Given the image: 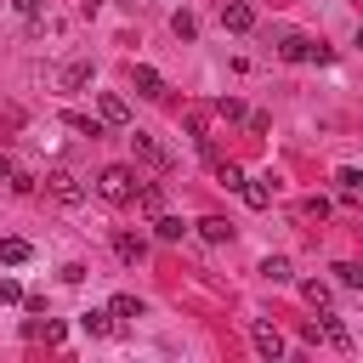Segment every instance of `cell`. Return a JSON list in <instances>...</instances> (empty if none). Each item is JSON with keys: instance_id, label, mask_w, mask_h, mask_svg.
I'll return each mask as SVG.
<instances>
[{"instance_id": "cell-25", "label": "cell", "mask_w": 363, "mask_h": 363, "mask_svg": "<svg viewBox=\"0 0 363 363\" xmlns=\"http://www.w3.org/2000/svg\"><path fill=\"white\" fill-rule=\"evenodd\" d=\"M301 295H306V301H312V306H318V312H323V306H329V301H335V295H329V289H323V284H301Z\"/></svg>"}, {"instance_id": "cell-21", "label": "cell", "mask_w": 363, "mask_h": 363, "mask_svg": "<svg viewBox=\"0 0 363 363\" xmlns=\"http://www.w3.org/2000/svg\"><path fill=\"white\" fill-rule=\"evenodd\" d=\"M108 312H113V318H142V301H136V295H113Z\"/></svg>"}, {"instance_id": "cell-6", "label": "cell", "mask_w": 363, "mask_h": 363, "mask_svg": "<svg viewBox=\"0 0 363 363\" xmlns=\"http://www.w3.org/2000/svg\"><path fill=\"white\" fill-rule=\"evenodd\" d=\"M221 28H233V34H250V28H255V11H250V0H221Z\"/></svg>"}, {"instance_id": "cell-23", "label": "cell", "mask_w": 363, "mask_h": 363, "mask_svg": "<svg viewBox=\"0 0 363 363\" xmlns=\"http://www.w3.org/2000/svg\"><path fill=\"white\" fill-rule=\"evenodd\" d=\"M170 28H176V40H193V34H199V23H193L187 11H176V17H170Z\"/></svg>"}, {"instance_id": "cell-14", "label": "cell", "mask_w": 363, "mask_h": 363, "mask_svg": "<svg viewBox=\"0 0 363 363\" xmlns=\"http://www.w3.org/2000/svg\"><path fill=\"white\" fill-rule=\"evenodd\" d=\"M153 233H159L164 244H176V238H182L187 227H182V216H164V210H159V216H153Z\"/></svg>"}, {"instance_id": "cell-26", "label": "cell", "mask_w": 363, "mask_h": 363, "mask_svg": "<svg viewBox=\"0 0 363 363\" xmlns=\"http://www.w3.org/2000/svg\"><path fill=\"white\" fill-rule=\"evenodd\" d=\"M216 113H221V119H244V102H238V96H221Z\"/></svg>"}, {"instance_id": "cell-4", "label": "cell", "mask_w": 363, "mask_h": 363, "mask_svg": "<svg viewBox=\"0 0 363 363\" xmlns=\"http://www.w3.org/2000/svg\"><path fill=\"white\" fill-rule=\"evenodd\" d=\"M45 193H51L57 204H79V199H85V187H79L68 170H51V176H45Z\"/></svg>"}, {"instance_id": "cell-7", "label": "cell", "mask_w": 363, "mask_h": 363, "mask_svg": "<svg viewBox=\"0 0 363 363\" xmlns=\"http://www.w3.org/2000/svg\"><path fill=\"white\" fill-rule=\"evenodd\" d=\"M130 85H136V96H164L159 68H147V62H130Z\"/></svg>"}, {"instance_id": "cell-8", "label": "cell", "mask_w": 363, "mask_h": 363, "mask_svg": "<svg viewBox=\"0 0 363 363\" xmlns=\"http://www.w3.org/2000/svg\"><path fill=\"white\" fill-rule=\"evenodd\" d=\"M238 193H244V204H250V210H267V204H272V182H267V176H244V182H238Z\"/></svg>"}, {"instance_id": "cell-20", "label": "cell", "mask_w": 363, "mask_h": 363, "mask_svg": "<svg viewBox=\"0 0 363 363\" xmlns=\"http://www.w3.org/2000/svg\"><path fill=\"white\" fill-rule=\"evenodd\" d=\"M85 79H91V62H68L62 68V91H79Z\"/></svg>"}, {"instance_id": "cell-5", "label": "cell", "mask_w": 363, "mask_h": 363, "mask_svg": "<svg viewBox=\"0 0 363 363\" xmlns=\"http://www.w3.org/2000/svg\"><path fill=\"white\" fill-rule=\"evenodd\" d=\"M250 340H255V352H261L267 363H278V357H284V335H278L272 323H250Z\"/></svg>"}, {"instance_id": "cell-1", "label": "cell", "mask_w": 363, "mask_h": 363, "mask_svg": "<svg viewBox=\"0 0 363 363\" xmlns=\"http://www.w3.org/2000/svg\"><path fill=\"white\" fill-rule=\"evenodd\" d=\"M96 193L113 199V204H130V193H136V170H130V164H108V170L96 176Z\"/></svg>"}, {"instance_id": "cell-19", "label": "cell", "mask_w": 363, "mask_h": 363, "mask_svg": "<svg viewBox=\"0 0 363 363\" xmlns=\"http://www.w3.org/2000/svg\"><path fill=\"white\" fill-rule=\"evenodd\" d=\"M323 335H329V340H335V346H340V352H346V346H352V335H346V323H340V318H335V312H329V306H323Z\"/></svg>"}, {"instance_id": "cell-2", "label": "cell", "mask_w": 363, "mask_h": 363, "mask_svg": "<svg viewBox=\"0 0 363 363\" xmlns=\"http://www.w3.org/2000/svg\"><path fill=\"white\" fill-rule=\"evenodd\" d=\"M284 62H329V45H318V40H306V34H284Z\"/></svg>"}, {"instance_id": "cell-16", "label": "cell", "mask_w": 363, "mask_h": 363, "mask_svg": "<svg viewBox=\"0 0 363 363\" xmlns=\"http://www.w3.org/2000/svg\"><path fill=\"white\" fill-rule=\"evenodd\" d=\"M28 255H34V250H28L23 238H0V261H6V267H23Z\"/></svg>"}, {"instance_id": "cell-17", "label": "cell", "mask_w": 363, "mask_h": 363, "mask_svg": "<svg viewBox=\"0 0 363 363\" xmlns=\"http://www.w3.org/2000/svg\"><path fill=\"white\" fill-rule=\"evenodd\" d=\"M79 329H85V335H113L119 323H113V312H85V318H79Z\"/></svg>"}, {"instance_id": "cell-15", "label": "cell", "mask_w": 363, "mask_h": 363, "mask_svg": "<svg viewBox=\"0 0 363 363\" xmlns=\"http://www.w3.org/2000/svg\"><path fill=\"white\" fill-rule=\"evenodd\" d=\"M199 233H204L210 244H227V238H233V221H221V216H204V221H199Z\"/></svg>"}, {"instance_id": "cell-24", "label": "cell", "mask_w": 363, "mask_h": 363, "mask_svg": "<svg viewBox=\"0 0 363 363\" xmlns=\"http://www.w3.org/2000/svg\"><path fill=\"white\" fill-rule=\"evenodd\" d=\"M68 125L85 130V136H102V119H91V113H68Z\"/></svg>"}, {"instance_id": "cell-10", "label": "cell", "mask_w": 363, "mask_h": 363, "mask_svg": "<svg viewBox=\"0 0 363 363\" xmlns=\"http://www.w3.org/2000/svg\"><path fill=\"white\" fill-rule=\"evenodd\" d=\"M113 255H119V261H125V267H136V261H142V255H147V244H142V238H136V233H113Z\"/></svg>"}, {"instance_id": "cell-3", "label": "cell", "mask_w": 363, "mask_h": 363, "mask_svg": "<svg viewBox=\"0 0 363 363\" xmlns=\"http://www.w3.org/2000/svg\"><path fill=\"white\" fill-rule=\"evenodd\" d=\"M96 119H102V125H119V130H125V125H130V102H125L119 91H102V102H96Z\"/></svg>"}, {"instance_id": "cell-9", "label": "cell", "mask_w": 363, "mask_h": 363, "mask_svg": "<svg viewBox=\"0 0 363 363\" xmlns=\"http://www.w3.org/2000/svg\"><path fill=\"white\" fill-rule=\"evenodd\" d=\"M130 147H136V159H147V164H170V153H164L147 130H130Z\"/></svg>"}, {"instance_id": "cell-22", "label": "cell", "mask_w": 363, "mask_h": 363, "mask_svg": "<svg viewBox=\"0 0 363 363\" xmlns=\"http://www.w3.org/2000/svg\"><path fill=\"white\" fill-rule=\"evenodd\" d=\"M335 278H340L346 289H357V284H363V267H357V261H340V267H335Z\"/></svg>"}, {"instance_id": "cell-27", "label": "cell", "mask_w": 363, "mask_h": 363, "mask_svg": "<svg viewBox=\"0 0 363 363\" xmlns=\"http://www.w3.org/2000/svg\"><path fill=\"white\" fill-rule=\"evenodd\" d=\"M216 182H221V187H238L244 170H238V164H216Z\"/></svg>"}, {"instance_id": "cell-29", "label": "cell", "mask_w": 363, "mask_h": 363, "mask_svg": "<svg viewBox=\"0 0 363 363\" xmlns=\"http://www.w3.org/2000/svg\"><path fill=\"white\" fill-rule=\"evenodd\" d=\"M6 176H11V159H6V153H0V182H6Z\"/></svg>"}, {"instance_id": "cell-12", "label": "cell", "mask_w": 363, "mask_h": 363, "mask_svg": "<svg viewBox=\"0 0 363 363\" xmlns=\"http://www.w3.org/2000/svg\"><path fill=\"white\" fill-rule=\"evenodd\" d=\"M261 278H267V284H289V278H295V267H289L284 255H267V261H261Z\"/></svg>"}, {"instance_id": "cell-18", "label": "cell", "mask_w": 363, "mask_h": 363, "mask_svg": "<svg viewBox=\"0 0 363 363\" xmlns=\"http://www.w3.org/2000/svg\"><path fill=\"white\" fill-rule=\"evenodd\" d=\"M130 199H136V204H142L147 216H159V210H164V187H136Z\"/></svg>"}, {"instance_id": "cell-28", "label": "cell", "mask_w": 363, "mask_h": 363, "mask_svg": "<svg viewBox=\"0 0 363 363\" xmlns=\"http://www.w3.org/2000/svg\"><path fill=\"white\" fill-rule=\"evenodd\" d=\"M11 6H17L23 17H34V11H40V0H11Z\"/></svg>"}, {"instance_id": "cell-11", "label": "cell", "mask_w": 363, "mask_h": 363, "mask_svg": "<svg viewBox=\"0 0 363 363\" xmlns=\"http://www.w3.org/2000/svg\"><path fill=\"white\" fill-rule=\"evenodd\" d=\"M23 335H28V340H45V346H57L68 329H62V323H45V318H28V323H23Z\"/></svg>"}, {"instance_id": "cell-13", "label": "cell", "mask_w": 363, "mask_h": 363, "mask_svg": "<svg viewBox=\"0 0 363 363\" xmlns=\"http://www.w3.org/2000/svg\"><path fill=\"white\" fill-rule=\"evenodd\" d=\"M357 187H363V176H357V170H352V164H346V170H335V193H340V199H346V204H352V199H357Z\"/></svg>"}]
</instances>
